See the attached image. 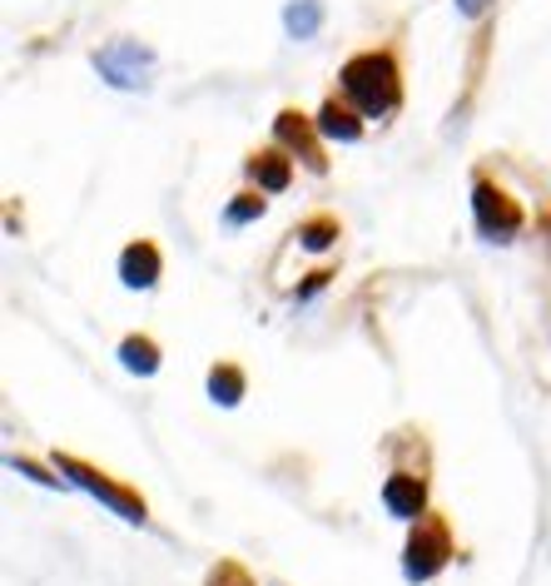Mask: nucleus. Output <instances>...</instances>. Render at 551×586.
Wrapping results in <instances>:
<instances>
[{
	"mask_svg": "<svg viewBox=\"0 0 551 586\" xmlns=\"http://www.w3.org/2000/svg\"><path fill=\"white\" fill-rule=\"evenodd\" d=\"M343 90H348V99L363 109L367 120H383V115H392V109H398V99H402L398 66H392L388 55H357V60H348Z\"/></svg>",
	"mask_w": 551,
	"mask_h": 586,
	"instance_id": "nucleus-1",
	"label": "nucleus"
},
{
	"mask_svg": "<svg viewBox=\"0 0 551 586\" xmlns=\"http://www.w3.org/2000/svg\"><path fill=\"white\" fill-rule=\"evenodd\" d=\"M99 75L119 90H140L144 75H150V50H140V45H130V40L109 45V50L99 55Z\"/></svg>",
	"mask_w": 551,
	"mask_h": 586,
	"instance_id": "nucleus-2",
	"label": "nucleus"
},
{
	"mask_svg": "<svg viewBox=\"0 0 551 586\" xmlns=\"http://www.w3.org/2000/svg\"><path fill=\"white\" fill-rule=\"evenodd\" d=\"M443 562H447V527H437V521H418L412 547H408V576H433Z\"/></svg>",
	"mask_w": 551,
	"mask_h": 586,
	"instance_id": "nucleus-3",
	"label": "nucleus"
},
{
	"mask_svg": "<svg viewBox=\"0 0 551 586\" xmlns=\"http://www.w3.org/2000/svg\"><path fill=\"white\" fill-rule=\"evenodd\" d=\"M477 219H482V228L486 234H497V239L517 234V224H521L517 204H512L502 189H492V185H477Z\"/></svg>",
	"mask_w": 551,
	"mask_h": 586,
	"instance_id": "nucleus-4",
	"label": "nucleus"
},
{
	"mask_svg": "<svg viewBox=\"0 0 551 586\" xmlns=\"http://www.w3.org/2000/svg\"><path fill=\"white\" fill-rule=\"evenodd\" d=\"M119 273H125V283H134V289H150V283L160 279V254H154L150 244H130L125 259H119Z\"/></svg>",
	"mask_w": 551,
	"mask_h": 586,
	"instance_id": "nucleus-5",
	"label": "nucleus"
},
{
	"mask_svg": "<svg viewBox=\"0 0 551 586\" xmlns=\"http://www.w3.org/2000/svg\"><path fill=\"white\" fill-rule=\"evenodd\" d=\"M383 497H388V507L398 512V517H418L422 512V482L408 478V472H398V478L383 488Z\"/></svg>",
	"mask_w": 551,
	"mask_h": 586,
	"instance_id": "nucleus-6",
	"label": "nucleus"
},
{
	"mask_svg": "<svg viewBox=\"0 0 551 586\" xmlns=\"http://www.w3.org/2000/svg\"><path fill=\"white\" fill-rule=\"evenodd\" d=\"M279 140H289L293 150H298L303 144V154H308V164H314V169H324V154L314 150V140H308V125H303V115H279Z\"/></svg>",
	"mask_w": 551,
	"mask_h": 586,
	"instance_id": "nucleus-7",
	"label": "nucleus"
},
{
	"mask_svg": "<svg viewBox=\"0 0 551 586\" xmlns=\"http://www.w3.org/2000/svg\"><path fill=\"white\" fill-rule=\"evenodd\" d=\"M357 130H363V125L338 105H324V115H318V134H328V140H357Z\"/></svg>",
	"mask_w": 551,
	"mask_h": 586,
	"instance_id": "nucleus-8",
	"label": "nucleus"
},
{
	"mask_svg": "<svg viewBox=\"0 0 551 586\" xmlns=\"http://www.w3.org/2000/svg\"><path fill=\"white\" fill-rule=\"evenodd\" d=\"M318 21H324V11H318V0H298V5H289V15H283L289 35H298V40H308V35L318 31Z\"/></svg>",
	"mask_w": 551,
	"mask_h": 586,
	"instance_id": "nucleus-9",
	"label": "nucleus"
},
{
	"mask_svg": "<svg viewBox=\"0 0 551 586\" xmlns=\"http://www.w3.org/2000/svg\"><path fill=\"white\" fill-rule=\"evenodd\" d=\"M289 160H283V154L279 150H273V154H259V160H254V179H259V185L263 189H283V185H289Z\"/></svg>",
	"mask_w": 551,
	"mask_h": 586,
	"instance_id": "nucleus-10",
	"label": "nucleus"
},
{
	"mask_svg": "<svg viewBox=\"0 0 551 586\" xmlns=\"http://www.w3.org/2000/svg\"><path fill=\"white\" fill-rule=\"evenodd\" d=\"M209 388H214V398H219V402H238V392H244V378H238L234 368H214Z\"/></svg>",
	"mask_w": 551,
	"mask_h": 586,
	"instance_id": "nucleus-11",
	"label": "nucleus"
},
{
	"mask_svg": "<svg viewBox=\"0 0 551 586\" xmlns=\"http://www.w3.org/2000/svg\"><path fill=\"white\" fill-rule=\"evenodd\" d=\"M125 363L140 373H154V343H144V338H130L125 343Z\"/></svg>",
	"mask_w": 551,
	"mask_h": 586,
	"instance_id": "nucleus-12",
	"label": "nucleus"
},
{
	"mask_svg": "<svg viewBox=\"0 0 551 586\" xmlns=\"http://www.w3.org/2000/svg\"><path fill=\"white\" fill-rule=\"evenodd\" d=\"M254 214H263V199H254V195H244V204L228 209V219H234V224H244V219H254Z\"/></svg>",
	"mask_w": 551,
	"mask_h": 586,
	"instance_id": "nucleus-13",
	"label": "nucleus"
},
{
	"mask_svg": "<svg viewBox=\"0 0 551 586\" xmlns=\"http://www.w3.org/2000/svg\"><path fill=\"white\" fill-rule=\"evenodd\" d=\"M214 586H249V576L238 572V566H224V572L214 576Z\"/></svg>",
	"mask_w": 551,
	"mask_h": 586,
	"instance_id": "nucleus-14",
	"label": "nucleus"
},
{
	"mask_svg": "<svg viewBox=\"0 0 551 586\" xmlns=\"http://www.w3.org/2000/svg\"><path fill=\"white\" fill-rule=\"evenodd\" d=\"M303 234H308V244H314V249H324V244H328V234H333V224H308V228H303Z\"/></svg>",
	"mask_w": 551,
	"mask_h": 586,
	"instance_id": "nucleus-15",
	"label": "nucleus"
},
{
	"mask_svg": "<svg viewBox=\"0 0 551 586\" xmlns=\"http://www.w3.org/2000/svg\"><path fill=\"white\" fill-rule=\"evenodd\" d=\"M457 5H462V15H477L486 5V0H457Z\"/></svg>",
	"mask_w": 551,
	"mask_h": 586,
	"instance_id": "nucleus-16",
	"label": "nucleus"
}]
</instances>
